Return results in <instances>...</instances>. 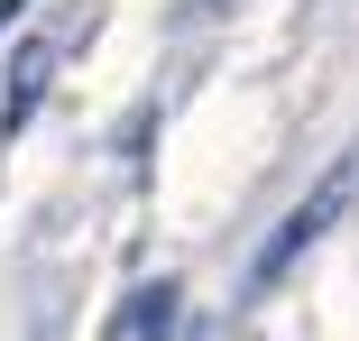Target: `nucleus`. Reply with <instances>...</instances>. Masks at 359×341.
<instances>
[{"mask_svg":"<svg viewBox=\"0 0 359 341\" xmlns=\"http://www.w3.org/2000/svg\"><path fill=\"white\" fill-rule=\"evenodd\" d=\"M350 185H359V166H332V175H323V185H313V194L295 203V213H285V231H276V240L258 249V267H249V286H258V295H267V286L285 277V267H295V258H304V249H313V240L332 231V213L350 203Z\"/></svg>","mask_w":359,"mask_h":341,"instance_id":"obj_1","label":"nucleus"},{"mask_svg":"<svg viewBox=\"0 0 359 341\" xmlns=\"http://www.w3.org/2000/svg\"><path fill=\"white\" fill-rule=\"evenodd\" d=\"M46 46H19V65H10V102H0V129H19L28 111H37V93H46Z\"/></svg>","mask_w":359,"mask_h":341,"instance_id":"obj_2","label":"nucleus"},{"mask_svg":"<svg viewBox=\"0 0 359 341\" xmlns=\"http://www.w3.org/2000/svg\"><path fill=\"white\" fill-rule=\"evenodd\" d=\"M166 314H175V286H138V305H120V314H111V341H148Z\"/></svg>","mask_w":359,"mask_h":341,"instance_id":"obj_3","label":"nucleus"}]
</instances>
